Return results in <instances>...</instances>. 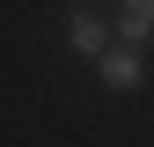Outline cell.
Here are the masks:
<instances>
[{
  "label": "cell",
  "instance_id": "obj_1",
  "mask_svg": "<svg viewBox=\"0 0 154 147\" xmlns=\"http://www.w3.org/2000/svg\"><path fill=\"white\" fill-rule=\"evenodd\" d=\"M95 74H103V88H140L147 81V44H125L118 37V44L95 59Z\"/></svg>",
  "mask_w": 154,
  "mask_h": 147
},
{
  "label": "cell",
  "instance_id": "obj_2",
  "mask_svg": "<svg viewBox=\"0 0 154 147\" xmlns=\"http://www.w3.org/2000/svg\"><path fill=\"white\" fill-rule=\"evenodd\" d=\"M66 44L81 52L88 66H95V59L110 52V30H103V15H95V8H73V15H66Z\"/></svg>",
  "mask_w": 154,
  "mask_h": 147
},
{
  "label": "cell",
  "instance_id": "obj_3",
  "mask_svg": "<svg viewBox=\"0 0 154 147\" xmlns=\"http://www.w3.org/2000/svg\"><path fill=\"white\" fill-rule=\"evenodd\" d=\"M118 37L125 44H154V0H125L118 8Z\"/></svg>",
  "mask_w": 154,
  "mask_h": 147
}]
</instances>
